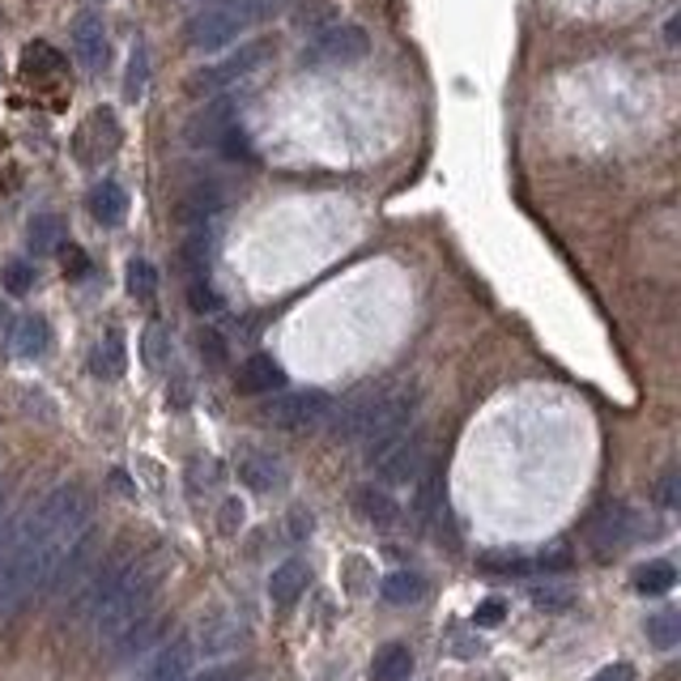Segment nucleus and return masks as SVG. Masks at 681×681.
I'll list each match as a JSON object with an SVG mask.
<instances>
[{
	"instance_id": "nucleus-1",
	"label": "nucleus",
	"mask_w": 681,
	"mask_h": 681,
	"mask_svg": "<svg viewBox=\"0 0 681 681\" xmlns=\"http://www.w3.org/2000/svg\"><path fill=\"white\" fill-rule=\"evenodd\" d=\"M95 533V498L77 482L55 486L0 536V614L22 609L35 592L77 571Z\"/></svg>"
},
{
	"instance_id": "nucleus-2",
	"label": "nucleus",
	"mask_w": 681,
	"mask_h": 681,
	"mask_svg": "<svg viewBox=\"0 0 681 681\" xmlns=\"http://www.w3.org/2000/svg\"><path fill=\"white\" fill-rule=\"evenodd\" d=\"M166 575V558L162 554H120L107 562V571H98L90 592H86V609H90V627L98 639L115 643L133 622H141L146 614H153L158 587Z\"/></svg>"
},
{
	"instance_id": "nucleus-3",
	"label": "nucleus",
	"mask_w": 681,
	"mask_h": 681,
	"mask_svg": "<svg viewBox=\"0 0 681 681\" xmlns=\"http://www.w3.org/2000/svg\"><path fill=\"white\" fill-rule=\"evenodd\" d=\"M294 0H226V4H209V9H193L188 26H184V44L193 51H222L231 48L239 35L256 30L260 22L286 13Z\"/></svg>"
},
{
	"instance_id": "nucleus-4",
	"label": "nucleus",
	"mask_w": 681,
	"mask_h": 681,
	"mask_svg": "<svg viewBox=\"0 0 681 681\" xmlns=\"http://www.w3.org/2000/svg\"><path fill=\"white\" fill-rule=\"evenodd\" d=\"M273 51H277L273 39H251V44H244L239 51H231V55H222V60L196 69L193 77H188V90H193L196 98H218V95H226V90H239L247 77H256V73L273 60Z\"/></svg>"
},
{
	"instance_id": "nucleus-5",
	"label": "nucleus",
	"mask_w": 681,
	"mask_h": 681,
	"mask_svg": "<svg viewBox=\"0 0 681 681\" xmlns=\"http://www.w3.org/2000/svg\"><path fill=\"white\" fill-rule=\"evenodd\" d=\"M367 51H371V39H367L362 26H354V22H333L329 30H320V35L302 48L298 64H302V69H349V64L367 60Z\"/></svg>"
},
{
	"instance_id": "nucleus-6",
	"label": "nucleus",
	"mask_w": 681,
	"mask_h": 681,
	"mask_svg": "<svg viewBox=\"0 0 681 681\" xmlns=\"http://www.w3.org/2000/svg\"><path fill=\"white\" fill-rule=\"evenodd\" d=\"M587 549L596 558H614L618 549H627L634 536H639V516H634L631 503H605L587 516Z\"/></svg>"
},
{
	"instance_id": "nucleus-7",
	"label": "nucleus",
	"mask_w": 681,
	"mask_h": 681,
	"mask_svg": "<svg viewBox=\"0 0 681 681\" xmlns=\"http://www.w3.org/2000/svg\"><path fill=\"white\" fill-rule=\"evenodd\" d=\"M329 409L333 405H329L324 392H282L264 405V418L286 435H307V431L329 422Z\"/></svg>"
},
{
	"instance_id": "nucleus-8",
	"label": "nucleus",
	"mask_w": 681,
	"mask_h": 681,
	"mask_svg": "<svg viewBox=\"0 0 681 681\" xmlns=\"http://www.w3.org/2000/svg\"><path fill=\"white\" fill-rule=\"evenodd\" d=\"M371 465H375V473H380V482L384 486H413L422 473H426V438L418 435H405L392 438L388 447H380L375 456H371Z\"/></svg>"
},
{
	"instance_id": "nucleus-9",
	"label": "nucleus",
	"mask_w": 681,
	"mask_h": 681,
	"mask_svg": "<svg viewBox=\"0 0 681 681\" xmlns=\"http://www.w3.org/2000/svg\"><path fill=\"white\" fill-rule=\"evenodd\" d=\"M115 149H120V124H115V115H111L107 107H98V111L86 115V124L77 128L73 153H77L82 166H98V162H107Z\"/></svg>"
},
{
	"instance_id": "nucleus-10",
	"label": "nucleus",
	"mask_w": 681,
	"mask_h": 681,
	"mask_svg": "<svg viewBox=\"0 0 681 681\" xmlns=\"http://www.w3.org/2000/svg\"><path fill=\"white\" fill-rule=\"evenodd\" d=\"M196 643L193 634H179V639H171L166 647H158L153 656L146 660V669H141V681H188L196 669Z\"/></svg>"
},
{
	"instance_id": "nucleus-11",
	"label": "nucleus",
	"mask_w": 681,
	"mask_h": 681,
	"mask_svg": "<svg viewBox=\"0 0 681 681\" xmlns=\"http://www.w3.org/2000/svg\"><path fill=\"white\" fill-rule=\"evenodd\" d=\"M188 634L196 643V656H226V652H235L244 643V622L231 618V614H213V618H205Z\"/></svg>"
},
{
	"instance_id": "nucleus-12",
	"label": "nucleus",
	"mask_w": 681,
	"mask_h": 681,
	"mask_svg": "<svg viewBox=\"0 0 681 681\" xmlns=\"http://www.w3.org/2000/svg\"><path fill=\"white\" fill-rule=\"evenodd\" d=\"M73 51H77V64L86 73H102L107 69V26L98 22L95 13H82L73 22Z\"/></svg>"
},
{
	"instance_id": "nucleus-13",
	"label": "nucleus",
	"mask_w": 681,
	"mask_h": 681,
	"mask_svg": "<svg viewBox=\"0 0 681 681\" xmlns=\"http://www.w3.org/2000/svg\"><path fill=\"white\" fill-rule=\"evenodd\" d=\"M239 482L256 494H269V490H282L286 486V465L273 456V451H260L251 447L239 456Z\"/></svg>"
},
{
	"instance_id": "nucleus-14",
	"label": "nucleus",
	"mask_w": 681,
	"mask_h": 681,
	"mask_svg": "<svg viewBox=\"0 0 681 681\" xmlns=\"http://www.w3.org/2000/svg\"><path fill=\"white\" fill-rule=\"evenodd\" d=\"M235 98H209V107L200 111L193 120V128H188V141L193 146H218L231 128H235Z\"/></svg>"
},
{
	"instance_id": "nucleus-15",
	"label": "nucleus",
	"mask_w": 681,
	"mask_h": 681,
	"mask_svg": "<svg viewBox=\"0 0 681 681\" xmlns=\"http://www.w3.org/2000/svg\"><path fill=\"white\" fill-rule=\"evenodd\" d=\"M162 631H166V618L153 609V614H146L141 622H133L128 631L120 634L115 643H111V656L120 660V665H128V660H137V656H146L149 647L162 639Z\"/></svg>"
},
{
	"instance_id": "nucleus-16",
	"label": "nucleus",
	"mask_w": 681,
	"mask_h": 681,
	"mask_svg": "<svg viewBox=\"0 0 681 681\" xmlns=\"http://www.w3.org/2000/svg\"><path fill=\"white\" fill-rule=\"evenodd\" d=\"M239 388L247 396H273V392L286 388V371L269 354H251L244 362V371H239Z\"/></svg>"
},
{
	"instance_id": "nucleus-17",
	"label": "nucleus",
	"mask_w": 681,
	"mask_h": 681,
	"mask_svg": "<svg viewBox=\"0 0 681 681\" xmlns=\"http://www.w3.org/2000/svg\"><path fill=\"white\" fill-rule=\"evenodd\" d=\"M354 511H358L367 524H375V529H392V524L400 520V503H396L384 486H358L354 490Z\"/></svg>"
},
{
	"instance_id": "nucleus-18",
	"label": "nucleus",
	"mask_w": 681,
	"mask_h": 681,
	"mask_svg": "<svg viewBox=\"0 0 681 681\" xmlns=\"http://www.w3.org/2000/svg\"><path fill=\"white\" fill-rule=\"evenodd\" d=\"M9 340H13V354L17 358H44L51 349V324L44 315H26L9 329Z\"/></svg>"
},
{
	"instance_id": "nucleus-19",
	"label": "nucleus",
	"mask_w": 681,
	"mask_h": 681,
	"mask_svg": "<svg viewBox=\"0 0 681 681\" xmlns=\"http://www.w3.org/2000/svg\"><path fill=\"white\" fill-rule=\"evenodd\" d=\"M307 567L290 558V562H282V567H273V575H269V600L277 605V609H290L294 600L307 592Z\"/></svg>"
},
{
	"instance_id": "nucleus-20",
	"label": "nucleus",
	"mask_w": 681,
	"mask_h": 681,
	"mask_svg": "<svg viewBox=\"0 0 681 681\" xmlns=\"http://www.w3.org/2000/svg\"><path fill=\"white\" fill-rule=\"evenodd\" d=\"M86 205H90V218H95L98 226H120L128 218V193L115 179H102Z\"/></svg>"
},
{
	"instance_id": "nucleus-21",
	"label": "nucleus",
	"mask_w": 681,
	"mask_h": 681,
	"mask_svg": "<svg viewBox=\"0 0 681 681\" xmlns=\"http://www.w3.org/2000/svg\"><path fill=\"white\" fill-rule=\"evenodd\" d=\"M413 678V652L405 643H384L371 660V681H409Z\"/></svg>"
},
{
	"instance_id": "nucleus-22",
	"label": "nucleus",
	"mask_w": 681,
	"mask_h": 681,
	"mask_svg": "<svg viewBox=\"0 0 681 681\" xmlns=\"http://www.w3.org/2000/svg\"><path fill=\"white\" fill-rule=\"evenodd\" d=\"M380 596L388 605H396V609L418 605V600H426V580L418 571H392V575H384V584H380Z\"/></svg>"
},
{
	"instance_id": "nucleus-23",
	"label": "nucleus",
	"mask_w": 681,
	"mask_h": 681,
	"mask_svg": "<svg viewBox=\"0 0 681 681\" xmlns=\"http://www.w3.org/2000/svg\"><path fill=\"white\" fill-rule=\"evenodd\" d=\"M673 587H678V567L669 558H652V562H643L634 571V592L639 596H665Z\"/></svg>"
},
{
	"instance_id": "nucleus-24",
	"label": "nucleus",
	"mask_w": 681,
	"mask_h": 681,
	"mask_svg": "<svg viewBox=\"0 0 681 681\" xmlns=\"http://www.w3.org/2000/svg\"><path fill=\"white\" fill-rule=\"evenodd\" d=\"M90 371L98 380H120L128 371V349H124V337L120 333H107L102 345L90 354Z\"/></svg>"
},
{
	"instance_id": "nucleus-25",
	"label": "nucleus",
	"mask_w": 681,
	"mask_h": 681,
	"mask_svg": "<svg viewBox=\"0 0 681 681\" xmlns=\"http://www.w3.org/2000/svg\"><path fill=\"white\" fill-rule=\"evenodd\" d=\"M60 239H64V222H60L55 213H39V218L30 222V231H26V244H30L35 256H48V251H55Z\"/></svg>"
},
{
	"instance_id": "nucleus-26",
	"label": "nucleus",
	"mask_w": 681,
	"mask_h": 681,
	"mask_svg": "<svg viewBox=\"0 0 681 681\" xmlns=\"http://www.w3.org/2000/svg\"><path fill=\"white\" fill-rule=\"evenodd\" d=\"M647 639H652V647H660V652H673V647L681 643V614H678V609L652 614V618H647Z\"/></svg>"
},
{
	"instance_id": "nucleus-27",
	"label": "nucleus",
	"mask_w": 681,
	"mask_h": 681,
	"mask_svg": "<svg viewBox=\"0 0 681 681\" xmlns=\"http://www.w3.org/2000/svg\"><path fill=\"white\" fill-rule=\"evenodd\" d=\"M146 86H149V51H146V44H137V48H133V55H128L124 98H128V102H141V98H146Z\"/></svg>"
},
{
	"instance_id": "nucleus-28",
	"label": "nucleus",
	"mask_w": 681,
	"mask_h": 681,
	"mask_svg": "<svg viewBox=\"0 0 681 681\" xmlns=\"http://www.w3.org/2000/svg\"><path fill=\"white\" fill-rule=\"evenodd\" d=\"M141 358H146L149 371H162L171 362V333L162 324H149L146 337H141Z\"/></svg>"
},
{
	"instance_id": "nucleus-29",
	"label": "nucleus",
	"mask_w": 681,
	"mask_h": 681,
	"mask_svg": "<svg viewBox=\"0 0 681 681\" xmlns=\"http://www.w3.org/2000/svg\"><path fill=\"white\" fill-rule=\"evenodd\" d=\"M333 22H337V9H333V4H324V0H311V4L294 9V26H298V30L320 35V30H329Z\"/></svg>"
},
{
	"instance_id": "nucleus-30",
	"label": "nucleus",
	"mask_w": 681,
	"mask_h": 681,
	"mask_svg": "<svg viewBox=\"0 0 681 681\" xmlns=\"http://www.w3.org/2000/svg\"><path fill=\"white\" fill-rule=\"evenodd\" d=\"M418 482H422V486H418V498H413V511H418L422 520H431L438 498H443V473H438V469H426Z\"/></svg>"
},
{
	"instance_id": "nucleus-31",
	"label": "nucleus",
	"mask_w": 681,
	"mask_h": 681,
	"mask_svg": "<svg viewBox=\"0 0 681 681\" xmlns=\"http://www.w3.org/2000/svg\"><path fill=\"white\" fill-rule=\"evenodd\" d=\"M533 605H536V609H545V614H562V609H571V605H575V587H567V584H536L533 587Z\"/></svg>"
},
{
	"instance_id": "nucleus-32",
	"label": "nucleus",
	"mask_w": 681,
	"mask_h": 681,
	"mask_svg": "<svg viewBox=\"0 0 681 681\" xmlns=\"http://www.w3.org/2000/svg\"><path fill=\"white\" fill-rule=\"evenodd\" d=\"M128 294L141 298V302H149V298L158 294V269H153L149 260H133V264H128Z\"/></svg>"
},
{
	"instance_id": "nucleus-33",
	"label": "nucleus",
	"mask_w": 681,
	"mask_h": 681,
	"mask_svg": "<svg viewBox=\"0 0 681 681\" xmlns=\"http://www.w3.org/2000/svg\"><path fill=\"white\" fill-rule=\"evenodd\" d=\"M482 567L494 571V575H524V571H533V558H520V554H486Z\"/></svg>"
},
{
	"instance_id": "nucleus-34",
	"label": "nucleus",
	"mask_w": 681,
	"mask_h": 681,
	"mask_svg": "<svg viewBox=\"0 0 681 681\" xmlns=\"http://www.w3.org/2000/svg\"><path fill=\"white\" fill-rule=\"evenodd\" d=\"M196 349L209 367H226V340L218 337V329H200L196 333Z\"/></svg>"
},
{
	"instance_id": "nucleus-35",
	"label": "nucleus",
	"mask_w": 681,
	"mask_h": 681,
	"mask_svg": "<svg viewBox=\"0 0 681 681\" xmlns=\"http://www.w3.org/2000/svg\"><path fill=\"white\" fill-rule=\"evenodd\" d=\"M4 290L9 294H30L35 290V269H30L26 260H13V264L4 269Z\"/></svg>"
},
{
	"instance_id": "nucleus-36",
	"label": "nucleus",
	"mask_w": 681,
	"mask_h": 681,
	"mask_svg": "<svg viewBox=\"0 0 681 681\" xmlns=\"http://www.w3.org/2000/svg\"><path fill=\"white\" fill-rule=\"evenodd\" d=\"M188 302H193V311H218V294H213V286H209L205 277H193Z\"/></svg>"
},
{
	"instance_id": "nucleus-37",
	"label": "nucleus",
	"mask_w": 681,
	"mask_h": 681,
	"mask_svg": "<svg viewBox=\"0 0 681 681\" xmlns=\"http://www.w3.org/2000/svg\"><path fill=\"white\" fill-rule=\"evenodd\" d=\"M503 618H507V600H498V596L482 600V605H478V614H473V622H478V627H498Z\"/></svg>"
},
{
	"instance_id": "nucleus-38",
	"label": "nucleus",
	"mask_w": 681,
	"mask_h": 681,
	"mask_svg": "<svg viewBox=\"0 0 681 681\" xmlns=\"http://www.w3.org/2000/svg\"><path fill=\"white\" fill-rule=\"evenodd\" d=\"M567 567H571V554L562 545H554V549H545V554L533 558V571H567Z\"/></svg>"
},
{
	"instance_id": "nucleus-39",
	"label": "nucleus",
	"mask_w": 681,
	"mask_h": 681,
	"mask_svg": "<svg viewBox=\"0 0 681 681\" xmlns=\"http://www.w3.org/2000/svg\"><path fill=\"white\" fill-rule=\"evenodd\" d=\"M656 498H660V507H678V498H681V478H678V469H669V473L660 478V486H656Z\"/></svg>"
},
{
	"instance_id": "nucleus-40",
	"label": "nucleus",
	"mask_w": 681,
	"mask_h": 681,
	"mask_svg": "<svg viewBox=\"0 0 681 681\" xmlns=\"http://www.w3.org/2000/svg\"><path fill=\"white\" fill-rule=\"evenodd\" d=\"M60 256H64V273L69 277H86L90 273V260H86L82 247H60Z\"/></svg>"
},
{
	"instance_id": "nucleus-41",
	"label": "nucleus",
	"mask_w": 681,
	"mask_h": 681,
	"mask_svg": "<svg viewBox=\"0 0 681 681\" xmlns=\"http://www.w3.org/2000/svg\"><path fill=\"white\" fill-rule=\"evenodd\" d=\"M188 681H251V678H247L239 665H213V669H205V673H196Z\"/></svg>"
},
{
	"instance_id": "nucleus-42",
	"label": "nucleus",
	"mask_w": 681,
	"mask_h": 681,
	"mask_svg": "<svg viewBox=\"0 0 681 681\" xmlns=\"http://www.w3.org/2000/svg\"><path fill=\"white\" fill-rule=\"evenodd\" d=\"M239 529H244V503L226 498L222 503V533H239Z\"/></svg>"
},
{
	"instance_id": "nucleus-43",
	"label": "nucleus",
	"mask_w": 681,
	"mask_h": 681,
	"mask_svg": "<svg viewBox=\"0 0 681 681\" xmlns=\"http://www.w3.org/2000/svg\"><path fill=\"white\" fill-rule=\"evenodd\" d=\"M592 681H634V669L627 660H618V665H605Z\"/></svg>"
},
{
	"instance_id": "nucleus-44",
	"label": "nucleus",
	"mask_w": 681,
	"mask_h": 681,
	"mask_svg": "<svg viewBox=\"0 0 681 681\" xmlns=\"http://www.w3.org/2000/svg\"><path fill=\"white\" fill-rule=\"evenodd\" d=\"M290 520H294V536H307V533H311V516H302V511H294Z\"/></svg>"
},
{
	"instance_id": "nucleus-45",
	"label": "nucleus",
	"mask_w": 681,
	"mask_h": 681,
	"mask_svg": "<svg viewBox=\"0 0 681 681\" xmlns=\"http://www.w3.org/2000/svg\"><path fill=\"white\" fill-rule=\"evenodd\" d=\"M4 529H9V524H4V494H0V536H4Z\"/></svg>"
}]
</instances>
